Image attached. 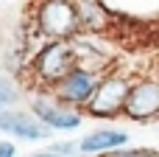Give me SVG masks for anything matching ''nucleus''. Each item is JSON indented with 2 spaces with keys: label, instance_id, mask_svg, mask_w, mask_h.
<instances>
[{
  "label": "nucleus",
  "instance_id": "nucleus-3",
  "mask_svg": "<svg viewBox=\"0 0 159 157\" xmlns=\"http://www.w3.org/2000/svg\"><path fill=\"white\" fill-rule=\"evenodd\" d=\"M34 25L45 39L78 37V20L73 11V0H36Z\"/></svg>",
  "mask_w": 159,
  "mask_h": 157
},
{
  "label": "nucleus",
  "instance_id": "nucleus-11",
  "mask_svg": "<svg viewBox=\"0 0 159 157\" xmlns=\"http://www.w3.org/2000/svg\"><path fill=\"white\" fill-rule=\"evenodd\" d=\"M75 155H78L75 143H50L48 149H42L31 157H75Z\"/></svg>",
  "mask_w": 159,
  "mask_h": 157
},
{
  "label": "nucleus",
  "instance_id": "nucleus-6",
  "mask_svg": "<svg viewBox=\"0 0 159 157\" xmlns=\"http://www.w3.org/2000/svg\"><path fill=\"white\" fill-rule=\"evenodd\" d=\"M98 76H101V73H95V70H89V67H84V65H73V67L50 87V93H53L59 101H64V104L81 110V107L89 101V96H92V90H95V84H98Z\"/></svg>",
  "mask_w": 159,
  "mask_h": 157
},
{
  "label": "nucleus",
  "instance_id": "nucleus-13",
  "mask_svg": "<svg viewBox=\"0 0 159 157\" xmlns=\"http://www.w3.org/2000/svg\"><path fill=\"white\" fill-rule=\"evenodd\" d=\"M0 157H17V146L8 140H0Z\"/></svg>",
  "mask_w": 159,
  "mask_h": 157
},
{
  "label": "nucleus",
  "instance_id": "nucleus-2",
  "mask_svg": "<svg viewBox=\"0 0 159 157\" xmlns=\"http://www.w3.org/2000/svg\"><path fill=\"white\" fill-rule=\"evenodd\" d=\"M126 90H129V76L109 70L106 76H98V84L89 96V101L81 107V115L98 118V121H112L123 112V101H126Z\"/></svg>",
  "mask_w": 159,
  "mask_h": 157
},
{
  "label": "nucleus",
  "instance_id": "nucleus-12",
  "mask_svg": "<svg viewBox=\"0 0 159 157\" xmlns=\"http://www.w3.org/2000/svg\"><path fill=\"white\" fill-rule=\"evenodd\" d=\"M103 157H159L151 149H112V152H103Z\"/></svg>",
  "mask_w": 159,
  "mask_h": 157
},
{
  "label": "nucleus",
  "instance_id": "nucleus-9",
  "mask_svg": "<svg viewBox=\"0 0 159 157\" xmlns=\"http://www.w3.org/2000/svg\"><path fill=\"white\" fill-rule=\"evenodd\" d=\"M126 143H129L126 129L103 126V129H95L87 138H81V143H75V149H78V155H103V152H112V149H123Z\"/></svg>",
  "mask_w": 159,
  "mask_h": 157
},
{
  "label": "nucleus",
  "instance_id": "nucleus-4",
  "mask_svg": "<svg viewBox=\"0 0 159 157\" xmlns=\"http://www.w3.org/2000/svg\"><path fill=\"white\" fill-rule=\"evenodd\" d=\"M31 115L50 132H73L84 124L81 110L59 101L50 90H39V96L31 98Z\"/></svg>",
  "mask_w": 159,
  "mask_h": 157
},
{
  "label": "nucleus",
  "instance_id": "nucleus-10",
  "mask_svg": "<svg viewBox=\"0 0 159 157\" xmlns=\"http://www.w3.org/2000/svg\"><path fill=\"white\" fill-rule=\"evenodd\" d=\"M20 84L14 81V76L8 70H0V110H11L20 101Z\"/></svg>",
  "mask_w": 159,
  "mask_h": 157
},
{
  "label": "nucleus",
  "instance_id": "nucleus-1",
  "mask_svg": "<svg viewBox=\"0 0 159 157\" xmlns=\"http://www.w3.org/2000/svg\"><path fill=\"white\" fill-rule=\"evenodd\" d=\"M73 65H75V53L67 39H45L34 51V56L28 62V73L39 90H50Z\"/></svg>",
  "mask_w": 159,
  "mask_h": 157
},
{
  "label": "nucleus",
  "instance_id": "nucleus-7",
  "mask_svg": "<svg viewBox=\"0 0 159 157\" xmlns=\"http://www.w3.org/2000/svg\"><path fill=\"white\" fill-rule=\"evenodd\" d=\"M0 132L3 135H8V138H20V140H31V143H36V140H48L53 132L48 129V126H42L31 112H25V110H0Z\"/></svg>",
  "mask_w": 159,
  "mask_h": 157
},
{
  "label": "nucleus",
  "instance_id": "nucleus-5",
  "mask_svg": "<svg viewBox=\"0 0 159 157\" xmlns=\"http://www.w3.org/2000/svg\"><path fill=\"white\" fill-rule=\"evenodd\" d=\"M126 118L137 121V124H148L159 118V79L145 76L137 81H129L126 90V101H123V112Z\"/></svg>",
  "mask_w": 159,
  "mask_h": 157
},
{
  "label": "nucleus",
  "instance_id": "nucleus-8",
  "mask_svg": "<svg viewBox=\"0 0 159 157\" xmlns=\"http://www.w3.org/2000/svg\"><path fill=\"white\" fill-rule=\"evenodd\" d=\"M73 11L78 20V34L95 37L112 28L115 8L106 6V0H73Z\"/></svg>",
  "mask_w": 159,
  "mask_h": 157
}]
</instances>
